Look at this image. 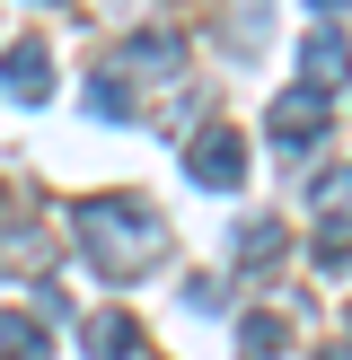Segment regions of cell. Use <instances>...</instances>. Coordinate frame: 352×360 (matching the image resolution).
I'll use <instances>...</instances> for the list:
<instances>
[{
	"instance_id": "6da1fadb",
	"label": "cell",
	"mask_w": 352,
	"mask_h": 360,
	"mask_svg": "<svg viewBox=\"0 0 352 360\" xmlns=\"http://www.w3.org/2000/svg\"><path fill=\"white\" fill-rule=\"evenodd\" d=\"M70 229H80L88 264H97L106 281H141V273H158V255H168V211L141 202V193H97V202L70 211Z\"/></svg>"
},
{
	"instance_id": "7a4b0ae2",
	"label": "cell",
	"mask_w": 352,
	"mask_h": 360,
	"mask_svg": "<svg viewBox=\"0 0 352 360\" xmlns=\"http://www.w3.org/2000/svg\"><path fill=\"white\" fill-rule=\"evenodd\" d=\"M185 176L203 193H238L246 185V132L238 123H203V132L185 141Z\"/></svg>"
},
{
	"instance_id": "3957f363",
	"label": "cell",
	"mask_w": 352,
	"mask_h": 360,
	"mask_svg": "<svg viewBox=\"0 0 352 360\" xmlns=\"http://www.w3.org/2000/svg\"><path fill=\"white\" fill-rule=\"evenodd\" d=\"M264 123H273L282 150H308V141H326V97H317V88H282V97L264 105Z\"/></svg>"
},
{
	"instance_id": "277c9868",
	"label": "cell",
	"mask_w": 352,
	"mask_h": 360,
	"mask_svg": "<svg viewBox=\"0 0 352 360\" xmlns=\"http://www.w3.org/2000/svg\"><path fill=\"white\" fill-rule=\"evenodd\" d=\"M352 79V44L334 27H308V44H299V88H317V97H334V88Z\"/></svg>"
},
{
	"instance_id": "5b68a950",
	"label": "cell",
	"mask_w": 352,
	"mask_h": 360,
	"mask_svg": "<svg viewBox=\"0 0 352 360\" xmlns=\"http://www.w3.org/2000/svg\"><path fill=\"white\" fill-rule=\"evenodd\" d=\"M0 88H9L18 105H44L53 97V53L44 44H9L0 53Z\"/></svg>"
},
{
	"instance_id": "8992f818",
	"label": "cell",
	"mask_w": 352,
	"mask_h": 360,
	"mask_svg": "<svg viewBox=\"0 0 352 360\" xmlns=\"http://www.w3.org/2000/svg\"><path fill=\"white\" fill-rule=\"evenodd\" d=\"M80 352H88V360H141V326H132L123 308H97V316L80 326Z\"/></svg>"
},
{
	"instance_id": "52a82bcc",
	"label": "cell",
	"mask_w": 352,
	"mask_h": 360,
	"mask_svg": "<svg viewBox=\"0 0 352 360\" xmlns=\"http://www.w3.org/2000/svg\"><path fill=\"white\" fill-rule=\"evenodd\" d=\"M0 273H44V229L35 220H0Z\"/></svg>"
},
{
	"instance_id": "ba28073f",
	"label": "cell",
	"mask_w": 352,
	"mask_h": 360,
	"mask_svg": "<svg viewBox=\"0 0 352 360\" xmlns=\"http://www.w3.org/2000/svg\"><path fill=\"white\" fill-rule=\"evenodd\" d=\"M238 255H246V273H273V264L291 255V229H282V220H246L238 229Z\"/></svg>"
},
{
	"instance_id": "9c48e42d",
	"label": "cell",
	"mask_w": 352,
	"mask_h": 360,
	"mask_svg": "<svg viewBox=\"0 0 352 360\" xmlns=\"http://www.w3.org/2000/svg\"><path fill=\"white\" fill-rule=\"evenodd\" d=\"M0 360H44V334H35V316L0 308Z\"/></svg>"
},
{
	"instance_id": "30bf717a",
	"label": "cell",
	"mask_w": 352,
	"mask_h": 360,
	"mask_svg": "<svg viewBox=\"0 0 352 360\" xmlns=\"http://www.w3.org/2000/svg\"><path fill=\"white\" fill-rule=\"evenodd\" d=\"M282 343H291V326H282V316H246V326H238V352H246V360H273Z\"/></svg>"
},
{
	"instance_id": "8fae6325",
	"label": "cell",
	"mask_w": 352,
	"mask_h": 360,
	"mask_svg": "<svg viewBox=\"0 0 352 360\" xmlns=\"http://www.w3.org/2000/svg\"><path fill=\"white\" fill-rule=\"evenodd\" d=\"M317 264H326V273H352V220H326V229H317Z\"/></svg>"
},
{
	"instance_id": "7c38bea8",
	"label": "cell",
	"mask_w": 352,
	"mask_h": 360,
	"mask_svg": "<svg viewBox=\"0 0 352 360\" xmlns=\"http://www.w3.org/2000/svg\"><path fill=\"white\" fill-rule=\"evenodd\" d=\"M334 9H344V0H308V27H317V18H334Z\"/></svg>"
},
{
	"instance_id": "4fadbf2b",
	"label": "cell",
	"mask_w": 352,
	"mask_h": 360,
	"mask_svg": "<svg viewBox=\"0 0 352 360\" xmlns=\"http://www.w3.org/2000/svg\"><path fill=\"white\" fill-rule=\"evenodd\" d=\"M317 360H352V343H326V352H317Z\"/></svg>"
}]
</instances>
